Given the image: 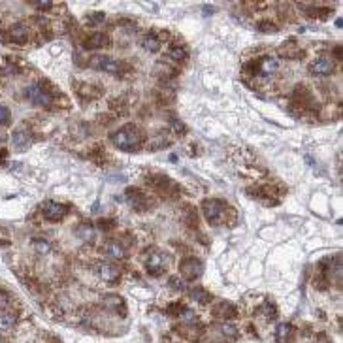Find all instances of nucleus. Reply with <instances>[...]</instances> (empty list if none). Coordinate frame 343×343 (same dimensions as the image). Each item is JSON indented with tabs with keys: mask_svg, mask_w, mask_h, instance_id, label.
Segmentation results:
<instances>
[{
	"mask_svg": "<svg viewBox=\"0 0 343 343\" xmlns=\"http://www.w3.org/2000/svg\"><path fill=\"white\" fill-rule=\"evenodd\" d=\"M111 142H113L115 147L123 149V151H132V149H136L138 145L144 142V132H142V129H138L136 125H125L123 129H119L111 136Z\"/></svg>",
	"mask_w": 343,
	"mask_h": 343,
	"instance_id": "1",
	"label": "nucleus"
},
{
	"mask_svg": "<svg viewBox=\"0 0 343 343\" xmlns=\"http://www.w3.org/2000/svg\"><path fill=\"white\" fill-rule=\"evenodd\" d=\"M202 210H204V217L208 219V223H210V224H219L224 219L228 206L224 204L223 200L211 198V200H206V202L202 204Z\"/></svg>",
	"mask_w": 343,
	"mask_h": 343,
	"instance_id": "2",
	"label": "nucleus"
},
{
	"mask_svg": "<svg viewBox=\"0 0 343 343\" xmlns=\"http://www.w3.org/2000/svg\"><path fill=\"white\" fill-rule=\"evenodd\" d=\"M179 276H183L187 281H194L202 276V262L196 258H183L179 262Z\"/></svg>",
	"mask_w": 343,
	"mask_h": 343,
	"instance_id": "3",
	"label": "nucleus"
},
{
	"mask_svg": "<svg viewBox=\"0 0 343 343\" xmlns=\"http://www.w3.org/2000/svg\"><path fill=\"white\" fill-rule=\"evenodd\" d=\"M42 213H43V217H45L47 221H53V223H55V221H61L66 213H68V208H66L64 204L47 200V202L42 206Z\"/></svg>",
	"mask_w": 343,
	"mask_h": 343,
	"instance_id": "4",
	"label": "nucleus"
},
{
	"mask_svg": "<svg viewBox=\"0 0 343 343\" xmlns=\"http://www.w3.org/2000/svg\"><path fill=\"white\" fill-rule=\"evenodd\" d=\"M26 96L38 106H47L53 100L49 89H45V87H42V85H30V87L26 89Z\"/></svg>",
	"mask_w": 343,
	"mask_h": 343,
	"instance_id": "5",
	"label": "nucleus"
},
{
	"mask_svg": "<svg viewBox=\"0 0 343 343\" xmlns=\"http://www.w3.org/2000/svg\"><path fill=\"white\" fill-rule=\"evenodd\" d=\"M91 66H94L100 72H107V74H117L119 68H121L117 61H113L111 57H106V55H96L91 61Z\"/></svg>",
	"mask_w": 343,
	"mask_h": 343,
	"instance_id": "6",
	"label": "nucleus"
},
{
	"mask_svg": "<svg viewBox=\"0 0 343 343\" xmlns=\"http://www.w3.org/2000/svg\"><path fill=\"white\" fill-rule=\"evenodd\" d=\"M98 276L106 283H115L119 277H121V270H119L115 264L100 262L98 264Z\"/></svg>",
	"mask_w": 343,
	"mask_h": 343,
	"instance_id": "7",
	"label": "nucleus"
},
{
	"mask_svg": "<svg viewBox=\"0 0 343 343\" xmlns=\"http://www.w3.org/2000/svg\"><path fill=\"white\" fill-rule=\"evenodd\" d=\"M334 61H330V59H317L313 64L309 66V70H311V74L313 76H319V78H324V76H330L332 72H334Z\"/></svg>",
	"mask_w": 343,
	"mask_h": 343,
	"instance_id": "8",
	"label": "nucleus"
},
{
	"mask_svg": "<svg viewBox=\"0 0 343 343\" xmlns=\"http://www.w3.org/2000/svg\"><path fill=\"white\" fill-rule=\"evenodd\" d=\"M127 200L130 202V206L134 210H144L145 206H147V198L142 191H138V189H127Z\"/></svg>",
	"mask_w": 343,
	"mask_h": 343,
	"instance_id": "9",
	"label": "nucleus"
},
{
	"mask_svg": "<svg viewBox=\"0 0 343 343\" xmlns=\"http://www.w3.org/2000/svg\"><path fill=\"white\" fill-rule=\"evenodd\" d=\"M147 272L151 276H160L164 272V260H162V257L158 253L151 255V258L147 260Z\"/></svg>",
	"mask_w": 343,
	"mask_h": 343,
	"instance_id": "10",
	"label": "nucleus"
},
{
	"mask_svg": "<svg viewBox=\"0 0 343 343\" xmlns=\"http://www.w3.org/2000/svg\"><path fill=\"white\" fill-rule=\"evenodd\" d=\"M213 315L221 317V319H230V317L236 315V307L230 302H221L213 307Z\"/></svg>",
	"mask_w": 343,
	"mask_h": 343,
	"instance_id": "11",
	"label": "nucleus"
},
{
	"mask_svg": "<svg viewBox=\"0 0 343 343\" xmlns=\"http://www.w3.org/2000/svg\"><path fill=\"white\" fill-rule=\"evenodd\" d=\"M104 253H106V257H109V258H113V260H121V258H125V249L121 247V243H115V241L106 243Z\"/></svg>",
	"mask_w": 343,
	"mask_h": 343,
	"instance_id": "12",
	"label": "nucleus"
},
{
	"mask_svg": "<svg viewBox=\"0 0 343 343\" xmlns=\"http://www.w3.org/2000/svg\"><path fill=\"white\" fill-rule=\"evenodd\" d=\"M87 42H89L87 43L89 49H102V47H106L109 43V38H107V34H104V32H94Z\"/></svg>",
	"mask_w": 343,
	"mask_h": 343,
	"instance_id": "13",
	"label": "nucleus"
},
{
	"mask_svg": "<svg viewBox=\"0 0 343 343\" xmlns=\"http://www.w3.org/2000/svg\"><path fill=\"white\" fill-rule=\"evenodd\" d=\"M258 68H260V72H262L264 76H272L277 68H279V61L274 59V57H264L262 61L258 63Z\"/></svg>",
	"mask_w": 343,
	"mask_h": 343,
	"instance_id": "14",
	"label": "nucleus"
},
{
	"mask_svg": "<svg viewBox=\"0 0 343 343\" xmlns=\"http://www.w3.org/2000/svg\"><path fill=\"white\" fill-rule=\"evenodd\" d=\"M10 38L17 43H25L28 40V28L25 25H13L10 28Z\"/></svg>",
	"mask_w": 343,
	"mask_h": 343,
	"instance_id": "15",
	"label": "nucleus"
},
{
	"mask_svg": "<svg viewBox=\"0 0 343 343\" xmlns=\"http://www.w3.org/2000/svg\"><path fill=\"white\" fill-rule=\"evenodd\" d=\"M76 234H78L83 241H92L94 236H96V232H94V226L91 223H81L76 228Z\"/></svg>",
	"mask_w": 343,
	"mask_h": 343,
	"instance_id": "16",
	"label": "nucleus"
},
{
	"mask_svg": "<svg viewBox=\"0 0 343 343\" xmlns=\"http://www.w3.org/2000/svg\"><path fill=\"white\" fill-rule=\"evenodd\" d=\"M13 145L15 147H19V149H25L26 145L30 144V134L25 130V129H17V130L13 132Z\"/></svg>",
	"mask_w": 343,
	"mask_h": 343,
	"instance_id": "17",
	"label": "nucleus"
},
{
	"mask_svg": "<svg viewBox=\"0 0 343 343\" xmlns=\"http://www.w3.org/2000/svg\"><path fill=\"white\" fill-rule=\"evenodd\" d=\"M142 45H144L145 51L149 53H157L160 49V40L155 36V34H147L144 40H142Z\"/></svg>",
	"mask_w": 343,
	"mask_h": 343,
	"instance_id": "18",
	"label": "nucleus"
},
{
	"mask_svg": "<svg viewBox=\"0 0 343 343\" xmlns=\"http://www.w3.org/2000/svg\"><path fill=\"white\" fill-rule=\"evenodd\" d=\"M179 334H183L187 340H198L200 336H202V328H198L194 324H183V330L179 328Z\"/></svg>",
	"mask_w": 343,
	"mask_h": 343,
	"instance_id": "19",
	"label": "nucleus"
},
{
	"mask_svg": "<svg viewBox=\"0 0 343 343\" xmlns=\"http://www.w3.org/2000/svg\"><path fill=\"white\" fill-rule=\"evenodd\" d=\"M292 334H294V328L290 324H279V328H277V342L287 343L292 338Z\"/></svg>",
	"mask_w": 343,
	"mask_h": 343,
	"instance_id": "20",
	"label": "nucleus"
},
{
	"mask_svg": "<svg viewBox=\"0 0 343 343\" xmlns=\"http://www.w3.org/2000/svg\"><path fill=\"white\" fill-rule=\"evenodd\" d=\"M191 296H193V300L198 303H208L211 302V294L208 290H204L202 287H196V289H193L191 292Z\"/></svg>",
	"mask_w": 343,
	"mask_h": 343,
	"instance_id": "21",
	"label": "nucleus"
},
{
	"mask_svg": "<svg viewBox=\"0 0 343 343\" xmlns=\"http://www.w3.org/2000/svg\"><path fill=\"white\" fill-rule=\"evenodd\" d=\"M187 57H189V53H187V49L181 47V45L172 47L170 49V59L172 61H175V63H183V61H187Z\"/></svg>",
	"mask_w": 343,
	"mask_h": 343,
	"instance_id": "22",
	"label": "nucleus"
},
{
	"mask_svg": "<svg viewBox=\"0 0 343 343\" xmlns=\"http://www.w3.org/2000/svg\"><path fill=\"white\" fill-rule=\"evenodd\" d=\"M15 326V317L13 315H0V332H10V330Z\"/></svg>",
	"mask_w": 343,
	"mask_h": 343,
	"instance_id": "23",
	"label": "nucleus"
},
{
	"mask_svg": "<svg viewBox=\"0 0 343 343\" xmlns=\"http://www.w3.org/2000/svg\"><path fill=\"white\" fill-rule=\"evenodd\" d=\"M32 247H34L36 253H40V255H47L49 249H51V247H49V243H47V241H43V239H34V241H32Z\"/></svg>",
	"mask_w": 343,
	"mask_h": 343,
	"instance_id": "24",
	"label": "nucleus"
},
{
	"mask_svg": "<svg viewBox=\"0 0 343 343\" xmlns=\"http://www.w3.org/2000/svg\"><path fill=\"white\" fill-rule=\"evenodd\" d=\"M10 121H12V111H10V107L0 106V127L10 125Z\"/></svg>",
	"mask_w": 343,
	"mask_h": 343,
	"instance_id": "25",
	"label": "nucleus"
},
{
	"mask_svg": "<svg viewBox=\"0 0 343 343\" xmlns=\"http://www.w3.org/2000/svg\"><path fill=\"white\" fill-rule=\"evenodd\" d=\"M221 332H223L226 338H232V340H234V338H237L236 326H234V324H230V322H224L223 326H221Z\"/></svg>",
	"mask_w": 343,
	"mask_h": 343,
	"instance_id": "26",
	"label": "nucleus"
},
{
	"mask_svg": "<svg viewBox=\"0 0 343 343\" xmlns=\"http://www.w3.org/2000/svg\"><path fill=\"white\" fill-rule=\"evenodd\" d=\"M258 30H262V32H274L276 30V25L274 23H268V21H264L258 25Z\"/></svg>",
	"mask_w": 343,
	"mask_h": 343,
	"instance_id": "27",
	"label": "nucleus"
},
{
	"mask_svg": "<svg viewBox=\"0 0 343 343\" xmlns=\"http://www.w3.org/2000/svg\"><path fill=\"white\" fill-rule=\"evenodd\" d=\"M8 305H10V296L8 294H0V311L8 309Z\"/></svg>",
	"mask_w": 343,
	"mask_h": 343,
	"instance_id": "28",
	"label": "nucleus"
},
{
	"mask_svg": "<svg viewBox=\"0 0 343 343\" xmlns=\"http://www.w3.org/2000/svg\"><path fill=\"white\" fill-rule=\"evenodd\" d=\"M172 127L177 130V134H183V130H185V125L183 123H179L177 119H172Z\"/></svg>",
	"mask_w": 343,
	"mask_h": 343,
	"instance_id": "29",
	"label": "nucleus"
},
{
	"mask_svg": "<svg viewBox=\"0 0 343 343\" xmlns=\"http://www.w3.org/2000/svg\"><path fill=\"white\" fill-rule=\"evenodd\" d=\"M170 283H172V287H173L175 290H183V289H185V285L181 283V281H179V279H177V277H173V279H170Z\"/></svg>",
	"mask_w": 343,
	"mask_h": 343,
	"instance_id": "30",
	"label": "nucleus"
},
{
	"mask_svg": "<svg viewBox=\"0 0 343 343\" xmlns=\"http://www.w3.org/2000/svg\"><path fill=\"white\" fill-rule=\"evenodd\" d=\"M34 6L40 8V10H49L53 4H51V2H34Z\"/></svg>",
	"mask_w": 343,
	"mask_h": 343,
	"instance_id": "31",
	"label": "nucleus"
},
{
	"mask_svg": "<svg viewBox=\"0 0 343 343\" xmlns=\"http://www.w3.org/2000/svg\"><path fill=\"white\" fill-rule=\"evenodd\" d=\"M115 223L113 221H100V228H104V230H109V228H113Z\"/></svg>",
	"mask_w": 343,
	"mask_h": 343,
	"instance_id": "32",
	"label": "nucleus"
},
{
	"mask_svg": "<svg viewBox=\"0 0 343 343\" xmlns=\"http://www.w3.org/2000/svg\"><path fill=\"white\" fill-rule=\"evenodd\" d=\"M4 142H6V136H4L2 132H0V144H4Z\"/></svg>",
	"mask_w": 343,
	"mask_h": 343,
	"instance_id": "33",
	"label": "nucleus"
},
{
	"mask_svg": "<svg viewBox=\"0 0 343 343\" xmlns=\"http://www.w3.org/2000/svg\"><path fill=\"white\" fill-rule=\"evenodd\" d=\"M0 243H6V241H2V234H0Z\"/></svg>",
	"mask_w": 343,
	"mask_h": 343,
	"instance_id": "34",
	"label": "nucleus"
},
{
	"mask_svg": "<svg viewBox=\"0 0 343 343\" xmlns=\"http://www.w3.org/2000/svg\"><path fill=\"white\" fill-rule=\"evenodd\" d=\"M0 343H2V342H0Z\"/></svg>",
	"mask_w": 343,
	"mask_h": 343,
	"instance_id": "35",
	"label": "nucleus"
}]
</instances>
